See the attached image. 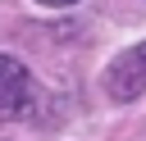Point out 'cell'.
<instances>
[{"label": "cell", "instance_id": "cell-1", "mask_svg": "<svg viewBox=\"0 0 146 141\" xmlns=\"http://www.w3.org/2000/svg\"><path fill=\"white\" fill-rule=\"evenodd\" d=\"M36 77L14 55H0V123H18L36 109Z\"/></svg>", "mask_w": 146, "mask_h": 141}, {"label": "cell", "instance_id": "cell-2", "mask_svg": "<svg viewBox=\"0 0 146 141\" xmlns=\"http://www.w3.org/2000/svg\"><path fill=\"white\" fill-rule=\"evenodd\" d=\"M141 91H146V41L132 45V50H123V55L105 68V96H110L114 105H128V100H137Z\"/></svg>", "mask_w": 146, "mask_h": 141}, {"label": "cell", "instance_id": "cell-3", "mask_svg": "<svg viewBox=\"0 0 146 141\" xmlns=\"http://www.w3.org/2000/svg\"><path fill=\"white\" fill-rule=\"evenodd\" d=\"M36 5H55L59 9V5H78V0H36Z\"/></svg>", "mask_w": 146, "mask_h": 141}]
</instances>
